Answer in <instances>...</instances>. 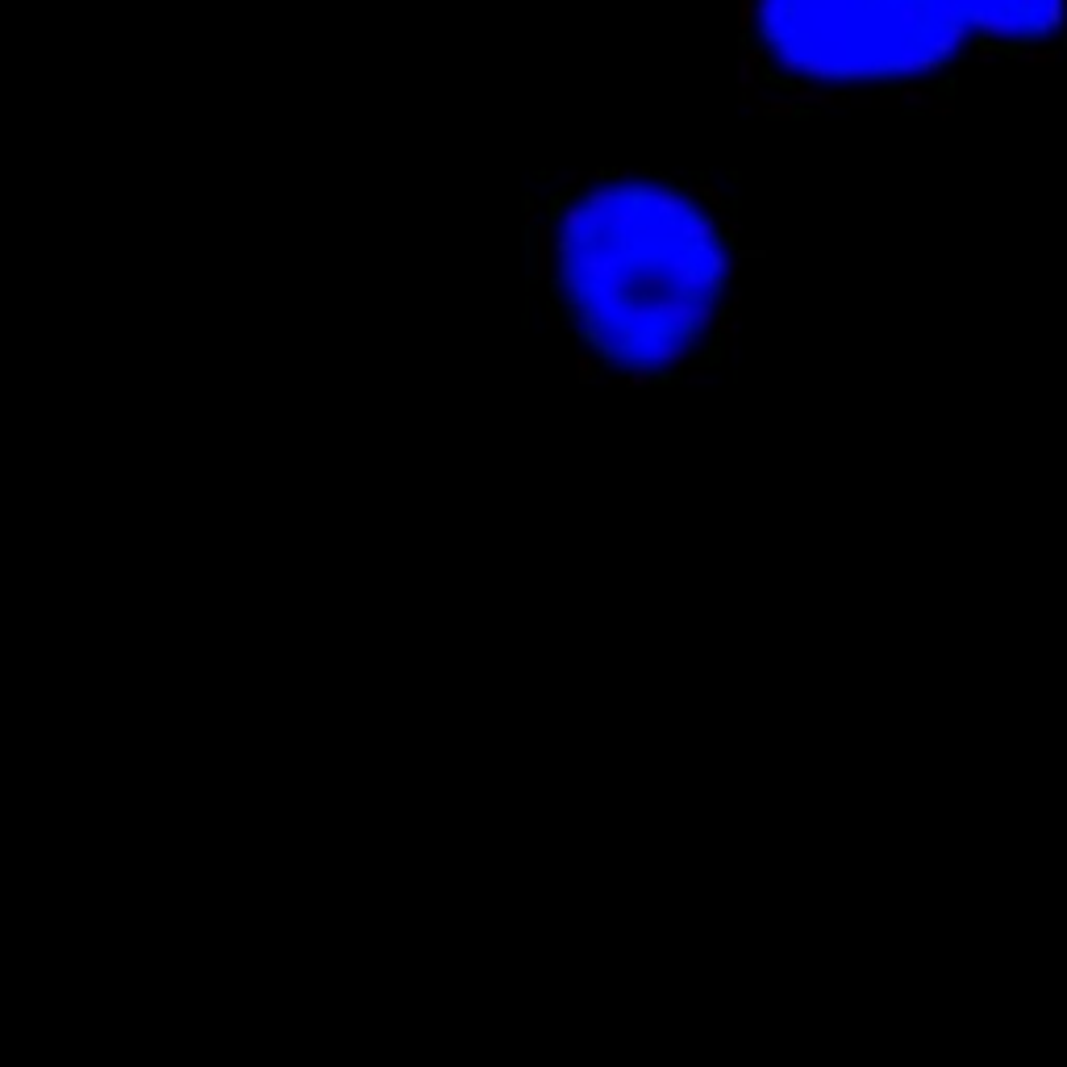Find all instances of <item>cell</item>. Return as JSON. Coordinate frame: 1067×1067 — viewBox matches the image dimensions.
<instances>
[{
  "mask_svg": "<svg viewBox=\"0 0 1067 1067\" xmlns=\"http://www.w3.org/2000/svg\"><path fill=\"white\" fill-rule=\"evenodd\" d=\"M976 68H1047L1064 51L1059 0H947Z\"/></svg>",
  "mask_w": 1067,
  "mask_h": 1067,
  "instance_id": "3957f363",
  "label": "cell"
},
{
  "mask_svg": "<svg viewBox=\"0 0 1067 1067\" xmlns=\"http://www.w3.org/2000/svg\"><path fill=\"white\" fill-rule=\"evenodd\" d=\"M976 71L947 0H734V96L755 121L951 118Z\"/></svg>",
  "mask_w": 1067,
  "mask_h": 1067,
  "instance_id": "7a4b0ae2",
  "label": "cell"
},
{
  "mask_svg": "<svg viewBox=\"0 0 1067 1067\" xmlns=\"http://www.w3.org/2000/svg\"><path fill=\"white\" fill-rule=\"evenodd\" d=\"M530 322L601 388H692L739 363L746 217L734 172H538L521 201Z\"/></svg>",
  "mask_w": 1067,
  "mask_h": 1067,
  "instance_id": "6da1fadb",
  "label": "cell"
}]
</instances>
